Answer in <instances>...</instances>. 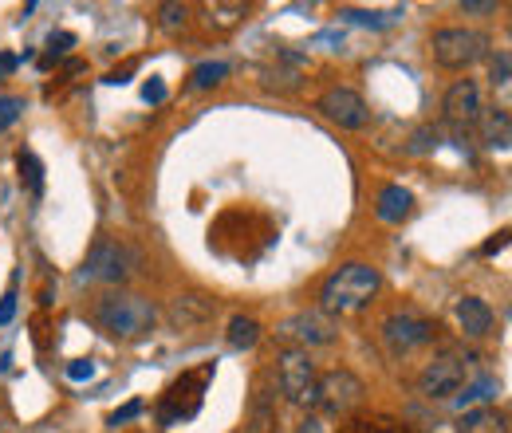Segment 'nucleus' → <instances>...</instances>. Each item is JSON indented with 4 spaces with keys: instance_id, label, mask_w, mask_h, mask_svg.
<instances>
[{
    "instance_id": "nucleus-37",
    "label": "nucleus",
    "mask_w": 512,
    "mask_h": 433,
    "mask_svg": "<svg viewBox=\"0 0 512 433\" xmlns=\"http://www.w3.org/2000/svg\"><path fill=\"white\" fill-rule=\"evenodd\" d=\"M16 71V56H8V52H0V79H8Z\"/></svg>"
},
{
    "instance_id": "nucleus-23",
    "label": "nucleus",
    "mask_w": 512,
    "mask_h": 433,
    "mask_svg": "<svg viewBox=\"0 0 512 433\" xmlns=\"http://www.w3.org/2000/svg\"><path fill=\"white\" fill-rule=\"evenodd\" d=\"M493 394H497V378H489V374H485V378H477L473 386H465V394H457V406L465 410V406H477V402H489Z\"/></svg>"
},
{
    "instance_id": "nucleus-22",
    "label": "nucleus",
    "mask_w": 512,
    "mask_h": 433,
    "mask_svg": "<svg viewBox=\"0 0 512 433\" xmlns=\"http://www.w3.org/2000/svg\"><path fill=\"white\" fill-rule=\"evenodd\" d=\"M229 75V63H197L193 67V75H190V87L193 91H209V87H217L221 79Z\"/></svg>"
},
{
    "instance_id": "nucleus-19",
    "label": "nucleus",
    "mask_w": 512,
    "mask_h": 433,
    "mask_svg": "<svg viewBox=\"0 0 512 433\" xmlns=\"http://www.w3.org/2000/svg\"><path fill=\"white\" fill-rule=\"evenodd\" d=\"M16 170H20V182L28 186L32 197L44 193V166H40V158H36L32 150H20V154H16Z\"/></svg>"
},
{
    "instance_id": "nucleus-1",
    "label": "nucleus",
    "mask_w": 512,
    "mask_h": 433,
    "mask_svg": "<svg viewBox=\"0 0 512 433\" xmlns=\"http://www.w3.org/2000/svg\"><path fill=\"white\" fill-rule=\"evenodd\" d=\"M379 288H383V272L371 268V264H363V260H351V264L335 268V272L323 280L320 311L331 315V319H335V315H355V311H363L379 296Z\"/></svg>"
},
{
    "instance_id": "nucleus-31",
    "label": "nucleus",
    "mask_w": 512,
    "mask_h": 433,
    "mask_svg": "<svg viewBox=\"0 0 512 433\" xmlns=\"http://www.w3.org/2000/svg\"><path fill=\"white\" fill-rule=\"evenodd\" d=\"M16 300H20V296H16V284H12V288L4 292V300H0V327H4V323H12V315H16Z\"/></svg>"
},
{
    "instance_id": "nucleus-5",
    "label": "nucleus",
    "mask_w": 512,
    "mask_h": 433,
    "mask_svg": "<svg viewBox=\"0 0 512 433\" xmlns=\"http://www.w3.org/2000/svg\"><path fill=\"white\" fill-rule=\"evenodd\" d=\"M430 52H434V63H442L449 71H461V67H473L477 60H485L489 36L477 32V28H438L434 40H430Z\"/></svg>"
},
{
    "instance_id": "nucleus-36",
    "label": "nucleus",
    "mask_w": 512,
    "mask_h": 433,
    "mask_svg": "<svg viewBox=\"0 0 512 433\" xmlns=\"http://www.w3.org/2000/svg\"><path fill=\"white\" fill-rule=\"evenodd\" d=\"M300 433H327V422L312 414V418H304V430H300Z\"/></svg>"
},
{
    "instance_id": "nucleus-35",
    "label": "nucleus",
    "mask_w": 512,
    "mask_h": 433,
    "mask_svg": "<svg viewBox=\"0 0 512 433\" xmlns=\"http://www.w3.org/2000/svg\"><path fill=\"white\" fill-rule=\"evenodd\" d=\"M134 67H138V63H134V60L123 63L119 71H111V75H107V83H127V79H130V71H134Z\"/></svg>"
},
{
    "instance_id": "nucleus-14",
    "label": "nucleus",
    "mask_w": 512,
    "mask_h": 433,
    "mask_svg": "<svg viewBox=\"0 0 512 433\" xmlns=\"http://www.w3.org/2000/svg\"><path fill=\"white\" fill-rule=\"evenodd\" d=\"M457 433H509V414L497 406H473L457 418Z\"/></svg>"
},
{
    "instance_id": "nucleus-21",
    "label": "nucleus",
    "mask_w": 512,
    "mask_h": 433,
    "mask_svg": "<svg viewBox=\"0 0 512 433\" xmlns=\"http://www.w3.org/2000/svg\"><path fill=\"white\" fill-rule=\"evenodd\" d=\"M245 16H249V8H245V4H225V0L209 4V24H213V28H221V32L237 28Z\"/></svg>"
},
{
    "instance_id": "nucleus-20",
    "label": "nucleus",
    "mask_w": 512,
    "mask_h": 433,
    "mask_svg": "<svg viewBox=\"0 0 512 433\" xmlns=\"http://www.w3.org/2000/svg\"><path fill=\"white\" fill-rule=\"evenodd\" d=\"M276 430V402L272 394H256L253 398V418H249V433H272Z\"/></svg>"
},
{
    "instance_id": "nucleus-8",
    "label": "nucleus",
    "mask_w": 512,
    "mask_h": 433,
    "mask_svg": "<svg viewBox=\"0 0 512 433\" xmlns=\"http://www.w3.org/2000/svg\"><path fill=\"white\" fill-rule=\"evenodd\" d=\"M316 111H320L327 123H335L339 130H363L371 123V107L359 91L351 87H327L320 99H316Z\"/></svg>"
},
{
    "instance_id": "nucleus-12",
    "label": "nucleus",
    "mask_w": 512,
    "mask_h": 433,
    "mask_svg": "<svg viewBox=\"0 0 512 433\" xmlns=\"http://www.w3.org/2000/svg\"><path fill=\"white\" fill-rule=\"evenodd\" d=\"M442 111H446V123L457 134L473 130L477 119H481V91H477V83L473 79H457L446 91V99H442Z\"/></svg>"
},
{
    "instance_id": "nucleus-29",
    "label": "nucleus",
    "mask_w": 512,
    "mask_h": 433,
    "mask_svg": "<svg viewBox=\"0 0 512 433\" xmlns=\"http://www.w3.org/2000/svg\"><path fill=\"white\" fill-rule=\"evenodd\" d=\"M509 75H512L509 52H497L493 56V87H509Z\"/></svg>"
},
{
    "instance_id": "nucleus-17",
    "label": "nucleus",
    "mask_w": 512,
    "mask_h": 433,
    "mask_svg": "<svg viewBox=\"0 0 512 433\" xmlns=\"http://www.w3.org/2000/svg\"><path fill=\"white\" fill-rule=\"evenodd\" d=\"M213 315V300L209 296H178L174 308H170V319L178 327H193V323H205Z\"/></svg>"
},
{
    "instance_id": "nucleus-4",
    "label": "nucleus",
    "mask_w": 512,
    "mask_h": 433,
    "mask_svg": "<svg viewBox=\"0 0 512 433\" xmlns=\"http://www.w3.org/2000/svg\"><path fill=\"white\" fill-rule=\"evenodd\" d=\"M138 272V252L119 241V237H103L95 241L83 268H79V280H103V284H127L130 276Z\"/></svg>"
},
{
    "instance_id": "nucleus-16",
    "label": "nucleus",
    "mask_w": 512,
    "mask_h": 433,
    "mask_svg": "<svg viewBox=\"0 0 512 433\" xmlns=\"http://www.w3.org/2000/svg\"><path fill=\"white\" fill-rule=\"evenodd\" d=\"M481 138L489 150H509V138H512V119H509V107H493V111H481Z\"/></svg>"
},
{
    "instance_id": "nucleus-7",
    "label": "nucleus",
    "mask_w": 512,
    "mask_h": 433,
    "mask_svg": "<svg viewBox=\"0 0 512 433\" xmlns=\"http://www.w3.org/2000/svg\"><path fill=\"white\" fill-rule=\"evenodd\" d=\"M363 394H367L363 378L351 371H327L316 378V406L331 418H347L351 410H359Z\"/></svg>"
},
{
    "instance_id": "nucleus-27",
    "label": "nucleus",
    "mask_w": 512,
    "mask_h": 433,
    "mask_svg": "<svg viewBox=\"0 0 512 433\" xmlns=\"http://www.w3.org/2000/svg\"><path fill=\"white\" fill-rule=\"evenodd\" d=\"M71 48H75V36H71V32H52V36H48V56H44V67H52V60H64Z\"/></svg>"
},
{
    "instance_id": "nucleus-15",
    "label": "nucleus",
    "mask_w": 512,
    "mask_h": 433,
    "mask_svg": "<svg viewBox=\"0 0 512 433\" xmlns=\"http://www.w3.org/2000/svg\"><path fill=\"white\" fill-rule=\"evenodd\" d=\"M375 213H379V221H386V225H398V221H406V217L414 213V193H410V189H402V186L379 189Z\"/></svg>"
},
{
    "instance_id": "nucleus-25",
    "label": "nucleus",
    "mask_w": 512,
    "mask_h": 433,
    "mask_svg": "<svg viewBox=\"0 0 512 433\" xmlns=\"http://www.w3.org/2000/svg\"><path fill=\"white\" fill-rule=\"evenodd\" d=\"M406 150H410V154H430V150H438V130H434V126H418V130L410 134Z\"/></svg>"
},
{
    "instance_id": "nucleus-26",
    "label": "nucleus",
    "mask_w": 512,
    "mask_h": 433,
    "mask_svg": "<svg viewBox=\"0 0 512 433\" xmlns=\"http://www.w3.org/2000/svg\"><path fill=\"white\" fill-rule=\"evenodd\" d=\"M343 433H410V430L402 422H390V418H375V422H363L359 418V422H351Z\"/></svg>"
},
{
    "instance_id": "nucleus-18",
    "label": "nucleus",
    "mask_w": 512,
    "mask_h": 433,
    "mask_svg": "<svg viewBox=\"0 0 512 433\" xmlns=\"http://www.w3.org/2000/svg\"><path fill=\"white\" fill-rule=\"evenodd\" d=\"M225 339H229L233 351H253L256 343H260V323H256L253 315H233Z\"/></svg>"
},
{
    "instance_id": "nucleus-30",
    "label": "nucleus",
    "mask_w": 512,
    "mask_h": 433,
    "mask_svg": "<svg viewBox=\"0 0 512 433\" xmlns=\"http://www.w3.org/2000/svg\"><path fill=\"white\" fill-rule=\"evenodd\" d=\"M138 414H142V402H138V398H134V402H127V406H123V410H115V414H111V418H107V426H111V430H119V426H127V422H134V418H138Z\"/></svg>"
},
{
    "instance_id": "nucleus-6",
    "label": "nucleus",
    "mask_w": 512,
    "mask_h": 433,
    "mask_svg": "<svg viewBox=\"0 0 512 433\" xmlns=\"http://www.w3.org/2000/svg\"><path fill=\"white\" fill-rule=\"evenodd\" d=\"M316 378L320 374H316V363L308 359V351H300V347L280 351V359H276V386H280V394L288 402L312 410L316 406Z\"/></svg>"
},
{
    "instance_id": "nucleus-3",
    "label": "nucleus",
    "mask_w": 512,
    "mask_h": 433,
    "mask_svg": "<svg viewBox=\"0 0 512 433\" xmlns=\"http://www.w3.org/2000/svg\"><path fill=\"white\" fill-rule=\"evenodd\" d=\"M213 371H217L213 363H201V367L186 371L182 378H174L166 386V394L158 398V410H154L158 426H178V422L197 418V410L205 406V386H209Z\"/></svg>"
},
{
    "instance_id": "nucleus-9",
    "label": "nucleus",
    "mask_w": 512,
    "mask_h": 433,
    "mask_svg": "<svg viewBox=\"0 0 512 433\" xmlns=\"http://www.w3.org/2000/svg\"><path fill=\"white\" fill-rule=\"evenodd\" d=\"M434 335H438V323H430L422 315H410V311H398V315L383 319V339L394 355H410V351L434 343Z\"/></svg>"
},
{
    "instance_id": "nucleus-33",
    "label": "nucleus",
    "mask_w": 512,
    "mask_h": 433,
    "mask_svg": "<svg viewBox=\"0 0 512 433\" xmlns=\"http://www.w3.org/2000/svg\"><path fill=\"white\" fill-rule=\"evenodd\" d=\"M461 12H469V16H485V12H497V4H493V0H461Z\"/></svg>"
},
{
    "instance_id": "nucleus-24",
    "label": "nucleus",
    "mask_w": 512,
    "mask_h": 433,
    "mask_svg": "<svg viewBox=\"0 0 512 433\" xmlns=\"http://www.w3.org/2000/svg\"><path fill=\"white\" fill-rule=\"evenodd\" d=\"M158 16H162L158 24H162L166 32H178V28H186V24H190V8H186V4H162V8H158Z\"/></svg>"
},
{
    "instance_id": "nucleus-28",
    "label": "nucleus",
    "mask_w": 512,
    "mask_h": 433,
    "mask_svg": "<svg viewBox=\"0 0 512 433\" xmlns=\"http://www.w3.org/2000/svg\"><path fill=\"white\" fill-rule=\"evenodd\" d=\"M20 111H24V99L20 95H0V134L20 119Z\"/></svg>"
},
{
    "instance_id": "nucleus-10",
    "label": "nucleus",
    "mask_w": 512,
    "mask_h": 433,
    "mask_svg": "<svg viewBox=\"0 0 512 433\" xmlns=\"http://www.w3.org/2000/svg\"><path fill=\"white\" fill-rule=\"evenodd\" d=\"M465 378H469V359L446 351V355L430 359L426 371L418 374V390H422L426 398H453V394L465 386Z\"/></svg>"
},
{
    "instance_id": "nucleus-32",
    "label": "nucleus",
    "mask_w": 512,
    "mask_h": 433,
    "mask_svg": "<svg viewBox=\"0 0 512 433\" xmlns=\"http://www.w3.org/2000/svg\"><path fill=\"white\" fill-rule=\"evenodd\" d=\"M95 374V363L91 359H75L71 367H67V378H75V382H83V378H91Z\"/></svg>"
},
{
    "instance_id": "nucleus-2",
    "label": "nucleus",
    "mask_w": 512,
    "mask_h": 433,
    "mask_svg": "<svg viewBox=\"0 0 512 433\" xmlns=\"http://www.w3.org/2000/svg\"><path fill=\"white\" fill-rule=\"evenodd\" d=\"M95 323L111 335V339H123V343H134V339H146L158 323V304L138 296V292H107L95 300Z\"/></svg>"
},
{
    "instance_id": "nucleus-11",
    "label": "nucleus",
    "mask_w": 512,
    "mask_h": 433,
    "mask_svg": "<svg viewBox=\"0 0 512 433\" xmlns=\"http://www.w3.org/2000/svg\"><path fill=\"white\" fill-rule=\"evenodd\" d=\"M276 335L288 339V343H300V351H308V347H327V343H335L339 327H335V319L323 315V311H296V315H288V319L276 327Z\"/></svg>"
},
{
    "instance_id": "nucleus-38",
    "label": "nucleus",
    "mask_w": 512,
    "mask_h": 433,
    "mask_svg": "<svg viewBox=\"0 0 512 433\" xmlns=\"http://www.w3.org/2000/svg\"><path fill=\"white\" fill-rule=\"evenodd\" d=\"M509 245V233H501V237H497V241H489V245L481 248V252H485V256H493V252H501V248Z\"/></svg>"
},
{
    "instance_id": "nucleus-34",
    "label": "nucleus",
    "mask_w": 512,
    "mask_h": 433,
    "mask_svg": "<svg viewBox=\"0 0 512 433\" xmlns=\"http://www.w3.org/2000/svg\"><path fill=\"white\" fill-rule=\"evenodd\" d=\"M142 95H146V103H162V99H166V87H162L158 79H150V83L142 87Z\"/></svg>"
},
{
    "instance_id": "nucleus-13",
    "label": "nucleus",
    "mask_w": 512,
    "mask_h": 433,
    "mask_svg": "<svg viewBox=\"0 0 512 433\" xmlns=\"http://www.w3.org/2000/svg\"><path fill=\"white\" fill-rule=\"evenodd\" d=\"M457 323L469 339H481L493 331V308L481 296H465V300H457Z\"/></svg>"
}]
</instances>
